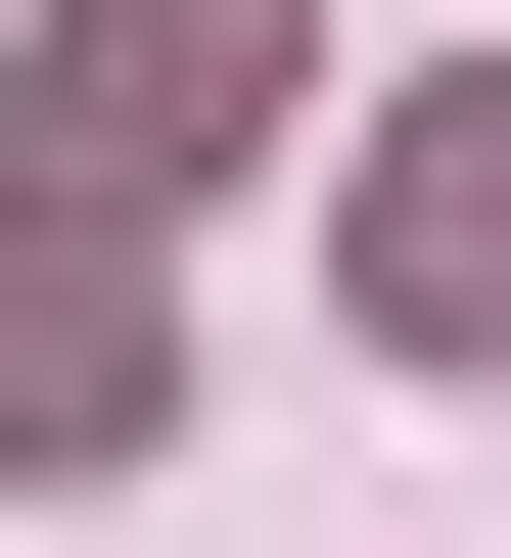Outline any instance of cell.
Listing matches in <instances>:
<instances>
[{"mask_svg": "<svg viewBox=\"0 0 511 558\" xmlns=\"http://www.w3.org/2000/svg\"><path fill=\"white\" fill-rule=\"evenodd\" d=\"M279 47H326V0H94V47H47V186H94V233H139V186H233Z\"/></svg>", "mask_w": 511, "mask_h": 558, "instance_id": "cell-1", "label": "cell"}, {"mask_svg": "<svg viewBox=\"0 0 511 558\" xmlns=\"http://www.w3.org/2000/svg\"><path fill=\"white\" fill-rule=\"evenodd\" d=\"M373 326H511V47H465V94L373 140Z\"/></svg>", "mask_w": 511, "mask_h": 558, "instance_id": "cell-2", "label": "cell"}, {"mask_svg": "<svg viewBox=\"0 0 511 558\" xmlns=\"http://www.w3.org/2000/svg\"><path fill=\"white\" fill-rule=\"evenodd\" d=\"M0 418H47V465H94V418H139V233H94V186L0 233Z\"/></svg>", "mask_w": 511, "mask_h": 558, "instance_id": "cell-3", "label": "cell"}]
</instances>
